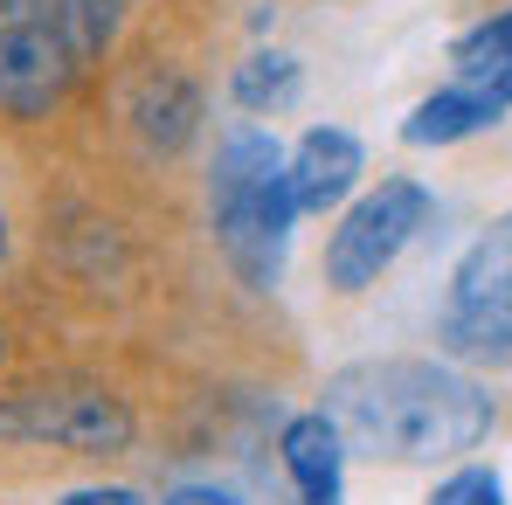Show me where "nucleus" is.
<instances>
[{"label": "nucleus", "mask_w": 512, "mask_h": 505, "mask_svg": "<svg viewBox=\"0 0 512 505\" xmlns=\"http://www.w3.org/2000/svg\"><path fill=\"white\" fill-rule=\"evenodd\" d=\"M326 416L374 464H450L492 436V395L457 360H353L326 381Z\"/></svg>", "instance_id": "f257e3e1"}, {"label": "nucleus", "mask_w": 512, "mask_h": 505, "mask_svg": "<svg viewBox=\"0 0 512 505\" xmlns=\"http://www.w3.org/2000/svg\"><path fill=\"white\" fill-rule=\"evenodd\" d=\"M291 222H298V194H291V173H284V146L256 125H236L215 146L208 229H215V250L236 270L243 291H277L284 284Z\"/></svg>", "instance_id": "f03ea898"}, {"label": "nucleus", "mask_w": 512, "mask_h": 505, "mask_svg": "<svg viewBox=\"0 0 512 505\" xmlns=\"http://www.w3.org/2000/svg\"><path fill=\"white\" fill-rule=\"evenodd\" d=\"M436 346L457 367H512V208L457 256L436 305Z\"/></svg>", "instance_id": "7ed1b4c3"}, {"label": "nucleus", "mask_w": 512, "mask_h": 505, "mask_svg": "<svg viewBox=\"0 0 512 505\" xmlns=\"http://www.w3.org/2000/svg\"><path fill=\"white\" fill-rule=\"evenodd\" d=\"M132 436H139V416L111 388H90V381L0 388V443H49L70 457H125Z\"/></svg>", "instance_id": "20e7f679"}, {"label": "nucleus", "mask_w": 512, "mask_h": 505, "mask_svg": "<svg viewBox=\"0 0 512 505\" xmlns=\"http://www.w3.org/2000/svg\"><path fill=\"white\" fill-rule=\"evenodd\" d=\"M429 215H436V201L409 173H388L381 187H367L340 215V229L326 236V284L346 291V298L381 284V270H395V256L429 229Z\"/></svg>", "instance_id": "39448f33"}, {"label": "nucleus", "mask_w": 512, "mask_h": 505, "mask_svg": "<svg viewBox=\"0 0 512 505\" xmlns=\"http://www.w3.org/2000/svg\"><path fill=\"white\" fill-rule=\"evenodd\" d=\"M77 49L28 0H0V118H49L77 84Z\"/></svg>", "instance_id": "423d86ee"}, {"label": "nucleus", "mask_w": 512, "mask_h": 505, "mask_svg": "<svg viewBox=\"0 0 512 505\" xmlns=\"http://www.w3.org/2000/svg\"><path fill=\"white\" fill-rule=\"evenodd\" d=\"M284 173H291V194H298V215H326L340 208L346 194L360 187L367 173V153L346 125H312L291 153H284Z\"/></svg>", "instance_id": "0eeeda50"}, {"label": "nucleus", "mask_w": 512, "mask_h": 505, "mask_svg": "<svg viewBox=\"0 0 512 505\" xmlns=\"http://www.w3.org/2000/svg\"><path fill=\"white\" fill-rule=\"evenodd\" d=\"M277 457H284V478L298 485V505H346V436L333 429L326 409L312 416H291L277 436Z\"/></svg>", "instance_id": "6e6552de"}, {"label": "nucleus", "mask_w": 512, "mask_h": 505, "mask_svg": "<svg viewBox=\"0 0 512 505\" xmlns=\"http://www.w3.org/2000/svg\"><path fill=\"white\" fill-rule=\"evenodd\" d=\"M132 132L146 153H180L201 132V90L187 84L180 70H153L132 90Z\"/></svg>", "instance_id": "1a4fd4ad"}, {"label": "nucleus", "mask_w": 512, "mask_h": 505, "mask_svg": "<svg viewBox=\"0 0 512 505\" xmlns=\"http://www.w3.org/2000/svg\"><path fill=\"white\" fill-rule=\"evenodd\" d=\"M499 118H506V104H499L485 84H443L402 118V139H409V146H457V139L492 132Z\"/></svg>", "instance_id": "9d476101"}, {"label": "nucleus", "mask_w": 512, "mask_h": 505, "mask_svg": "<svg viewBox=\"0 0 512 505\" xmlns=\"http://www.w3.org/2000/svg\"><path fill=\"white\" fill-rule=\"evenodd\" d=\"M298 90H305V63H298L291 49H250V56L236 63V77H229V97H236L250 118H277V111H291Z\"/></svg>", "instance_id": "9b49d317"}, {"label": "nucleus", "mask_w": 512, "mask_h": 505, "mask_svg": "<svg viewBox=\"0 0 512 505\" xmlns=\"http://www.w3.org/2000/svg\"><path fill=\"white\" fill-rule=\"evenodd\" d=\"M28 7H35L42 21L63 28V42L77 49V63H90V56H104V49L118 42L132 0H28Z\"/></svg>", "instance_id": "f8f14e48"}, {"label": "nucleus", "mask_w": 512, "mask_h": 505, "mask_svg": "<svg viewBox=\"0 0 512 505\" xmlns=\"http://www.w3.org/2000/svg\"><path fill=\"white\" fill-rule=\"evenodd\" d=\"M506 63H512V7H506V14H485L478 28H464V35L450 42V70H457V84H492Z\"/></svg>", "instance_id": "ddd939ff"}, {"label": "nucleus", "mask_w": 512, "mask_h": 505, "mask_svg": "<svg viewBox=\"0 0 512 505\" xmlns=\"http://www.w3.org/2000/svg\"><path fill=\"white\" fill-rule=\"evenodd\" d=\"M429 505H506V485H499V471H485V464H457V471L429 492Z\"/></svg>", "instance_id": "4468645a"}, {"label": "nucleus", "mask_w": 512, "mask_h": 505, "mask_svg": "<svg viewBox=\"0 0 512 505\" xmlns=\"http://www.w3.org/2000/svg\"><path fill=\"white\" fill-rule=\"evenodd\" d=\"M63 505H146L132 485H77V492H63Z\"/></svg>", "instance_id": "2eb2a0df"}, {"label": "nucleus", "mask_w": 512, "mask_h": 505, "mask_svg": "<svg viewBox=\"0 0 512 505\" xmlns=\"http://www.w3.org/2000/svg\"><path fill=\"white\" fill-rule=\"evenodd\" d=\"M160 505H243L236 492H222V485H173Z\"/></svg>", "instance_id": "dca6fc26"}, {"label": "nucleus", "mask_w": 512, "mask_h": 505, "mask_svg": "<svg viewBox=\"0 0 512 505\" xmlns=\"http://www.w3.org/2000/svg\"><path fill=\"white\" fill-rule=\"evenodd\" d=\"M485 90H492V97H499V104H506V111H512V63H506V70H499V77H492V84H485Z\"/></svg>", "instance_id": "f3484780"}, {"label": "nucleus", "mask_w": 512, "mask_h": 505, "mask_svg": "<svg viewBox=\"0 0 512 505\" xmlns=\"http://www.w3.org/2000/svg\"><path fill=\"white\" fill-rule=\"evenodd\" d=\"M0 263H7V208H0Z\"/></svg>", "instance_id": "a211bd4d"}, {"label": "nucleus", "mask_w": 512, "mask_h": 505, "mask_svg": "<svg viewBox=\"0 0 512 505\" xmlns=\"http://www.w3.org/2000/svg\"><path fill=\"white\" fill-rule=\"evenodd\" d=\"M0 360H7V333H0Z\"/></svg>", "instance_id": "6ab92c4d"}]
</instances>
